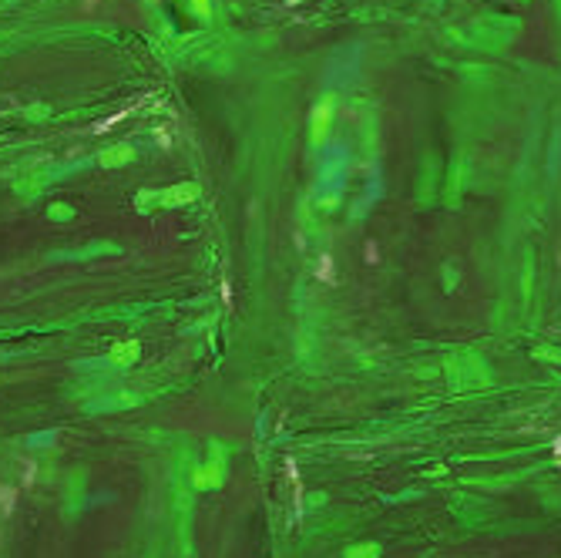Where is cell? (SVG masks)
I'll list each match as a JSON object with an SVG mask.
<instances>
[{"label": "cell", "instance_id": "1", "mask_svg": "<svg viewBox=\"0 0 561 558\" xmlns=\"http://www.w3.org/2000/svg\"><path fill=\"white\" fill-rule=\"evenodd\" d=\"M316 276H319V283H326V286H333V283H336V263H333V256H319Z\"/></svg>", "mask_w": 561, "mask_h": 558}, {"label": "cell", "instance_id": "2", "mask_svg": "<svg viewBox=\"0 0 561 558\" xmlns=\"http://www.w3.org/2000/svg\"><path fill=\"white\" fill-rule=\"evenodd\" d=\"M350 558H377V545H363V548H353Z\"/></svg>", "mask_w": 561, "mask_h": 558}, {"label": "cell", "instance_id": "3", "mask_svg": "<svg viewBox=\"0 0 561 558\" xmlns=\"http://www.w3.org/2000/svg\"><path fill=\"white\" fill-rule=\"evenodd\" d=\"M363 253H367V263H370V266L380 263V249H377V242H367V249H363Z\"/></svg>", "mask_w": 561, "mask_h": 558}, {"label": "cell", "instance_id": "4", "mask_svg": "<svg viewBox=\"0 0 561 558\" xmlns=\"http://www.w3.org/2000/svg\"><path fill=\"white\" fill-rule=\"evenodd\" d=\"M191 7H195V13H199V17H209V13H212L209 0H191Z\"/></svg>", "mask_w": 561, "mask_h": 558}, {"label": "cell", "instance_id": "5", "mask_svg": "<svg viewBox=\"0 0 561 558\" xmlns=\"http://www.w3.org/2000/svg\"><path fill=\"white\" fill-rule=\"evenodd\" d=\"M551 447H555V461H558V464H561V434H558V437H555V444H551Z\"/></svg>", "mask_w": 561, "mask_h": 558}]
</instances>
